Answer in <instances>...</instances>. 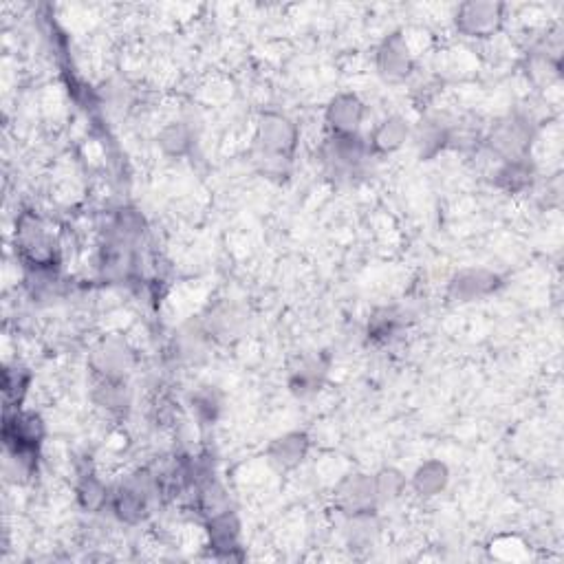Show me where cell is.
<instances>
[{
    "instance_id": "15",
    "label": "cell",
    "mask_w": 564,
    "mask_h": 564,
    "mask_svg": "<svg viewBox=\"0 0 564 564\" xmlns=\"http://www.w3.org/2000/svg\"><path fill=\"white\" fill-rule=\"evenodd\" d=\"M309 454V437L305 432H287L278 439L271 441L267 450L269 461L276 465L278 470H294L307 459Z\"/></svg>"
},
{
    "instance_id": "9",
    "label": "cell",
    "mask_w": 564,
    "mask_h": 564,
    "mask_svg": "<svg viewBox=\"0 0 564 564\" xmlns=\"http://www.w3.org/2000/svg\"><path fill=\"white\" fill-rule=\"evenodd\" d=\"M501 287V278L483 267L461 269L448 282V296L454 302H474L494 294Z\"/></svg>"
},
{
    "instance_id": "8",
    "label": "cell",
    "mask_w": 564,
    "mask_h": 564,
    "mask_svg": "<svg viewBox=\"0 0 564 564\" xmlns=\"http://www.w3.org/2000/svg\"><path fill=\"white\" fill-rule=\"evenodd\" d=\"M377 73L386 82H404L415 69V58H412L406 38L395 31L384 38L377 49Z\"/></svg>"
},
{
    "instance_id": "24",
    "label": "cell",
    "mask_w": 564,
    "mask_h": 564,
    "mask_svg": "<svg viewBox=\"0 0 564 564\" xmlns=\"http://www.w3.org/2000/svg\"><path fill=\"white\" fill-rule=\"evenodd\" d=\"M31 382V375L25 366H7L3 373V393H5V406L7 410L18 408L20 401L27 395V388Z\"/></svg>"
},
{
    "instance_id": "13",
    "label": "cell",
    "mask_w": 564,
    "mask_h": 564,
    "mask_svg": "<svg viewBox=\"0 0 564 564\" xmlns=\"http://www.w3.org/2000/svg\"><path fill=\"white\" fill-rule=\"evenodd\" d=\"M329 373V362L322 355H305L289 373V388L296 397L318 393Z\"/></svg>"
},
{
    "instance_id": "7",
    "label": "cell",
    "mask_w": 564,
    "mask_h": 564,
    "mask_svg": "<svg viewBox=\"0 0 564 564\" xmlns=\"http://www.w3.org/2000/svg\"><path fill=\"white\" fill-rule=\"evenodd\" d=\"M379 503L375 476L368 474H349L335 487V507L346 514H362L375 512Z\"/></svg>"
},
{
    "instance_id": "20",
    "label": "cell",
    "mask_w": 564,
    "mask_h": 564,
    "mask_svg": "<svg viewBox=\"0 0 564 564\" xmlns=\"http://www.w3.org/2000/svg\"><path fill=\"white\" fill-rule=\"evenodd\" d=\"M379 534V523L375 518V512H362V514H346V525H344V536L349 542L351 549H368L375 545Z\"/></svg>"
},
{
    "instance_id": "17",
    "label": "cell",
    "mask_w": 564,
    "mask_h": 564,
    "mask_svg": "<svg viewBox=\"0 0 564 564\" xmlns=\"http://www.w3.org/2000/svg\"><path fill=\"white\" fill-rule=\"evenodd\" d=\"M536 177V168L529 157L516 161H503L494 172V186L507 194H520L531 188Z\"/></svg>"
},
{
    "instance_id": "2",
    "label": "cell",
    "mask_w": 564,
    "mask_h": 564,
    "mask_svg": "<svg viewBox=\"0 0 564 564\" xmlns=\"http://www.w3.org/2000/svg\"><path fill=\"white\" fill-rule=\"evenodd\" d=\"M375 159L368 141L360 135H329L320 148V164L327 177L353 183L366 177Z\"/></svg>"
},
{
    "instance_id": "14",
    "label": "cell",
    "mask_w": 564,
    "mask_h": 564,
    "mask_svg": "<svg viewBox=\"0 0 564 564\" xmlns=\"http://www.w3.org/2000/svg\"><path fill=\"white\" fill-rule=\"evenodd\" d=\"M410 133L412 130L406 117L390 115L382 124H377L371 139H368V146H371L375 157L397 153V150L410 139Z\"/></svg>"
},
{
    "instance_id": "10",
    "label": "cell",
    "mask_w": 564,
    "mask_h": 564,
    "mask_svg": "<svg viewBox=\"0 0 564 564\" xmlns=\"http://www.w3.org/2000/svg\"><path fill=\"white\" fill-rule=\"evenodd\" d=\"M133 366V351L122 338H106L95 346L91 355V368L95 377L126 379V373Z\"/></svg>"
},
{
    "instance_id": "22",
    "label": "cell",
    "mask_w": 564,
    "mask_h": 564,
    "mask_svg": "<svg viewBox=\"0 0 564 564\" xmlns=\"http://www.w3.org/2000/svg\"><path fill=\"white\" fill-rule=\"evenodd\" d=\"M194 141L192 128L186 122H172L159 133V146L168 157H183L190 153Z\"/></svg>"
},
{
    "instance_id": "21",
    "label": "cell",
    "mask_w": 564,
    "mask_h": 564,
    "mask_svg": "<svg viewBox=\"0 0 564 564\" xmlns=\"http://www.w3.org/2000/svg\"><path fill=\"white\" fill-rule=\"evenodd\" d=\"M401 327H404V316L395 307H384L373 313V318L368 320V340L377 344H388L395 340Z\"/></svg>"
},
{
    "instance_id": "3",
    "label": "cell",
    "mask_w": 564,
    "mask_h": 564,
    "mask_svg": "<svg viewBox=\"0 0 564 564\" xmlns=\"http://www.w3.org/2000/svg\"><path fill=\"white\" fill-rule=\"evenodd\" d=\"M16 252L27 271H49L58 267V243L47 221L36 212H23L16 221Z\"/></svg>"
},
{
    "instance_id": "23",
    "label": "cell",
    "mask_w": 564,
    "mask_h": 564,
    "mask_svg": "<svg viewBox=\"0 0 564 564\" xmlns=\"http://www.w3.org/2000/svg\"><path fill=\"white\" fill-rule=\"evenodd\" d=\"M108 496H111V490L93 472L82 474L78 485V501L86 512H100L102 507H108Z\"/></svg>"
},
{
    "instance_id": "6",
    "label": "cell",
    "mask_w": 564,
    "mask_h": 564,
    "mask_svg": "<svg viewBox=\"0 0 564 564\" xmlns=\"http://www.w3.org/2000/svg\"><path fill=\"white\" fill-rule=\"evenodd\" d=\"M505 23L501 3H463L454 14V25L465 38H492Z\"/></svg>"
},
{
    "instance_id": "1",
    "label": "cell",
    "mask_w": 564,
    "mask_h": 564,
    "mask_svg": "<svg viewBox=\"0 0 564 564\" xmlns=\"http://www.w3.org/2000/svg\"><path fill=\"white\" fill-rule=\"evenodd\" d=\"M298 146V128L280 113L263 115L254 137V159L265 177H287Z\"/></svg>"
},
{
    "instance_id": "16",
    "label": "cell",
    "mask_w": 564,
    "mask_h": 564,
    "mask_svg": "<svg viewBox=\"0 0 564 564\" xmlns=\"http://www.w3.org/2000/svg\"><path fill=\"white\" fill-rule=\"evenodd\" d=\"M208 534L210 547L223 558H232V553L241 547V523L230 509L210 518Z\"/></svg>"
},
{
    "instance_id": "25",
    "label": "cell",
    "mask_w": 564,
    "mask_h": 564,
    "mask_svg": "<svg viewBox=\"0 0 564 564\" xmlns=\"http://www.w3.org/2000/svg\"><path fill=\"white\" fill-rule=\"evenodd\" d=\"M192 410L201 423L216 421L221 412V397L216 393L214 386H203L192 397Z\"/></svg>"
},
{
    "instance_id": "4",
    "label": "cell",
    "mask_w": 564,
    "mask_h": 564,
    "mask_svg": "<svg viewBox=\"0 0 564 564\" xmlns=\"http://www.w3.org/2000/svg\"><path fill=\"white\" fill-rule=\"evenodd\" d=\"M159 496L157 474L139 470L113 487L111 496H108V507L122 523L137 525L150 516L153 501Z\"/></svg>"
},
{
    "instance_id": "18",
    "label": "cell",
    "mask_w": 564,
    "mask_h": 564,
    "mask_svg": "<svg viewBox=\"0 0 564 564\" xmlns=\"http://www.w3.org/2000/svg\"><path fill=\"white\" fill-rule=\"evenodd\" d=\"M93 401L111 415H124L130 406V390L126 379L115 377H95Z\"/></svg>"
},
{
    "instance_id": "12",
    "label": "cell",
    "mask_w": 564,
    "mask_h": 564,
    "mask_svg": "<svg viewBox=\"0 0 564 564\" xmlns=\"http://www.w3.org/2000/svg\"><path fill=\"white\" fill-rule=\"evenodd\" d=\"M450 126H452V122L443 115H428V117L421 119L417 128L410 133L421 159L437 157L441 150L448 146Z\"/></svg>"
},
{
    "instance_id": "26",
    "label": "cell",
    "mask_w": 564,
    "mask_h": 564,
    "mask_svg": "<svg viewBox=\"0 0 564 564\" xmlns=\"http://www.w3.org/2000/svg\"><path fill=\"white\" fill-rule=\"evenodd\" d=\"M375 487H377L379 501H393V498H397L401 492H404L406 479L401 472L393 468H386L375 476Z\"/></svg>"
},
{
    "instance_id": "5",
    "label": "cell",
    "mask_w": 564,
    "mask_h": 564,
    "mask_svg": "<svg viewBox=\"0 0 564 564\" xmlns=\"http://www.w3.org/2000/svg\"><path fill=\"white\" fill-rule=\"evenodd\" d=\"M534 135V119L527 117L525 113H507L498 117L483 135V146L503 164V161L529 157Z\"/></svg>"
},
{
    "instance_id": "19",
    "label": "cell",
    "mask_w": 564,
    "mask_h": 564,
    "mask_svg": "<svg viewBox=\"0 0 564 564\" xmlns=\"http://www.w3.org/2000/svg\"><path fill=\"white\" fill-rule=\"evenodd\" d=\"M450 483V470L446 463L441 461H426L412 474V490L421 498H435Z\"/></svg>"
},
{
    "instance_id": "11",
    "label": "cell",
    "mask_w": 564,
    "mask_h": 564,
    "mask_svg": "<svg viewBox=\"0 0 564 564\" xmlns=\"http://www.w3.org/2000/svg\"><path fill=\"white\" fill-rule=\"evenodd\" d=\"M366 106L353 93L335 95L327 106V126L331 135H360Z\"/></svg>"
}]
</instances>
